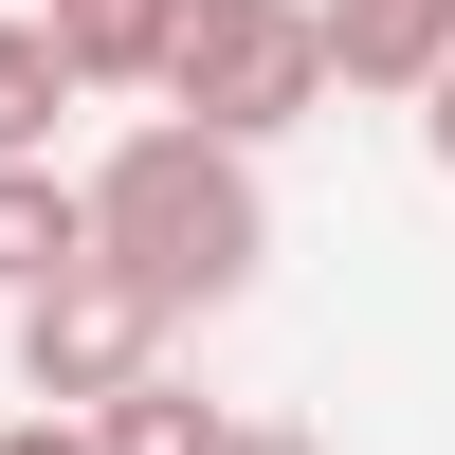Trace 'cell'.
<instances>
[{
  "label": "cell",
  "instance_id": "obj_1",
  "mask_svg": "<svg viewBox=\"0 0 455 455\" xmlns=\"http://www.w3.org/2000/svg\"><path fill=\"white\" fill-rule=\"evenodd\" d=\"M255 255H274L255 146H219V128H128V146L92 164V274H128L146 310H237Z\"/></svg>",
  "mask_w": 455,
  "mask_h": 455
},
{
  "label": "cell",
  "instance_id": "obj_2",
  "mask_svg": "<svg viewBox=\"0 0 455 455\" xmlns=\"http://www.w3.org/2000/svg\"><path fill=\"white\" fill-rule=\"evenodd\" d=\"M328 109V36L310 0H164V128H219V146H274Z\"/></svg>",
  "mask_w": 455,
  "mask_h": 455
},
{
  "label": "cell",
  "instance_id": "obj_3",
  "mask_svg": "<svg viewBox=\"0 0 455 455\" xmlns=\"http://www.w3.org/2000/svg\"><path fill=\"white\" fill-rule=\"evenodd\" d=\"M164 328H182V310H146L128 274L36 291V310H19V383H36V419H109L128 383H164Z\"/></svg>",
  "mask_w": 455,
  "mask_h": 455
},
{
  "label": "cell",
  "instance_id": "obj_4",
  "mask_svg": "<svg viewBox=\"0 0 455 455\" xmlns=\"http://www.w3.org/2000/svg\"><path fill=\"white\" fill-rule=\"evenodd\" d=\"M328 92H437L455 73V0H310Z\"/></svg>",
  "mask_w": 455,
  "mask_h": 455
},
{
  "label": "cell",
  "instance_id": "obj_5",
  "mask_svg": "<svg viewBox=\"0 0 455 455\" xmlns=\"http://www.w3.org/2000/svg\"><path fill=\"white\" fill-rule=\"evenodd\" d=\"M92 274V182H55V164H0V291H73Z\"/></svg>",
  "mask_w": 455,
  "mask_h": 455
},
{
  "label": "cell",
  "instance_id": "obj_6",
  "mask_svg": "<svg viewBox=\"0 0 455 455\" xmlns=\"http://www.w3.org/2000/svg\"><path fill=\"white\" fill-rule=\"evenodd\" d=\"M55 109H73L55 19H0V164H55Z\"/></svg>",
  "mask_w": 455,
  "mask_h": 455
},
{
  "label": "cell",
  "instance_id": "obj_7",
  "mask_svg": "<svg viewBox=\"0 0 455 455\" xmlns=\"http://www.w3.org/2000/svg\"><path fill=\"white\" fill-rule=\"evenodd\" d=\"M92 455H237V419H219L201 383H128V401L92 419Z\"/></svg>",
  "mask_w": 455,
  "mask_h": 455
},
{
  "label": "cell",
  "instance_id": "obj_8",
  "mask_svg": "<svg viewBox=\"0 0 455 455\" xmlns=\"http://www.w3.org/2000/svg\"><path fill=\"white\" fill-rule=\"evenodd\" d=\"M0 455H92V419H0Z\"/></svg>",
  "mask_w": 455,
  "mask_h": 455
},
{
  "label": "cell",
  "instance_id": "obj_9",
  "mask_svg": "<svg viewBox=\"0 0 455 455\" xmlns=\"http://www.w3.org/2000/svg\"><path fill=\"white\" fill-rule=\"evenodd\" d=\"M237 455H328V437H291V419H237Z\"/></svg>",
  "mask_w": 455,
  "mask_h": 455
},
{
  "label": "cell",
  "instance_id": "obj_10",
  "mask_svg": "<svg viewBox=\"0 0 455 455\" xmlns=\"http://www.w3.org/2000/svg\"><path fill=\"white\" fill-rule=\"evenodd\" d=\"M419 128H437V164H455V73H437V92H419Z\"/></svg>",
  "mask_w": 455,
  "mask_h": 455
},
{
  "label": "cell",
  "instance_id": "obj_11",
  "mask_svg": "<svg viewBox=\"0 0 455 455\" xmlns=\"http://www.w3.org/2000/svg\"><path fill=\"white\" fill-rule=\"evenodd\" d=\"M19 19H55V36H73V19H109V0H19Z\"/></svg>",
  "mask_w": 455,
  "mask_h": 455
}]
</instances>
